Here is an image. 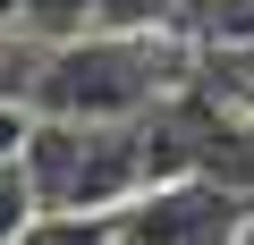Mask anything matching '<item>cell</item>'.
<instances>
[{
  "mask_svg": "<svg viewBox=\"0 0 254 245\" xmlns=\"http://www.w3.org/2000/svg\"><path fill=\"white\" fill-rule=\"evenodd\" d=\"M195 68H203V51L187 34L85 26L68 43H43L34 110L43 118H144L153 101H170L178 85H195Z\"/></svg>",
  "mask_w": 254,
  "mask_h": 245,
  "instance_id": "1",
  "label": "cell"
},
{
  "mask_svg": "<svg viewBox=\"0 0 254 245\" xmlns=\"http://www.w3.org/2000/svg\"><path fill=\"white\" fill-rule=\"evenodd\" d=\"M26 178L43 195V211H127L153 169H144V127L136 118H43L34 110V144H26Z\"/></svg>",
  "mask_w": 254,
  "mask_h": 245,
  "instance_id": "2",
  "label": "cell"
},
{
  "mask_svg": "<svg viewBox=\"0 0 254 245\" xmlns=\"http://www.w3.org/2000/svg\"><path fill=\"white\" fill-rule=\"evenodd\" d=\"M254 228V195H237L229 178H153L136 203L119 211V245H246Z\"/></svg>",
  "mask_w": 254,
  "mask_h": 245,
  "instance_id": "3",
  "label": "cell"
},
{
  "mask_svg": "<svg viewBox=\"0 0 254 245\" xmlns=\"http://www.w3.org/2000/svg\"><path fill=\"white\" fill-rule=\"evenodd\" d=\"M170 34H187L203 59L246 51V43H254V0H178V26H170Z\"/></svg>",
  "mask_w": 254,
  "mask_h": 245,
  "instance_id": "4",
  "label": "cell"
},
{
  "mask_svg": "<svg viewBox=\"0 0 254 245\" xmlns=\"http://www.w3.org/2000/svg\"><path fill=\"white\" fill-rule=\"evenodd\" d=\"M17 245H119V220L110 211H34L17 228Z\"/></svg>",
  "mask_w": 254,
  "mask_h": 245,
  "instance_id": "5",
  "label": "cell"
},
{
  "mask_svg": "<svg viewBox=\"0 0 254 245\" xmlns=\"http://www.w3.org/2000/svg\"><path fill=\"white\" fill-rule=\"evenodd\" d=\"M17 26L34 43H68V34L93 26V0H17Z\"/></svg>",
  "mask_w": 254,
  "mask_h": 245,
  "instance_id": "6",
  "label": "cell"
},
{
  "mask_svg": "<svg viewBox=\"0 0 254 245\" xmlns=\"http://www.w3.org/2000/svg\"><path fill=\"white\" fill-rule=\"evenodd\" d=\"M93 26H119V34H170V26H178V0H93Z\"/></svg>",
  "mask_w": 254,
  "mask_h": 245,
  "instance_id": "7",
  "label": "cell"
},
{
  "mask_svg": "<svg viewBox=\"0 0 254 245\" xmlns=\"http://www.w3.org/2000/svg\"><path fill=\"white\" fill-rule=\"evenodd\" d=\"M43 211V195H34V178H26V161H0V245H17V228Z\"/></svg>",
  "mask_w": 254,
  "mask_h": 245,
  "instance_id": "8",
  "label": "cell"
}]
</instances>
